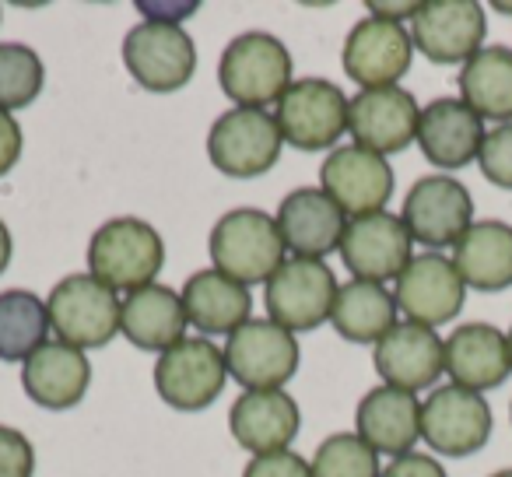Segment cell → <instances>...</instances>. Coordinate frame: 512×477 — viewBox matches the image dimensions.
I'll list each match as a JSON object with an SVG mask.
<instances>
[{
    "label": "cell",
    "mask_w": 512,
    "mask_h": 477,
    "mask_svg": "<svg viewBox=\"0 0 512 477\" xmlns=\"http://www.w3.org/2000/svg\"><path fill=\"white\" fill-rule=\"evenodd\" d=\"M463 102L481 120H512V50L509 46H484L460 71Z\"/></svg>",
    "instance_id": "cell-30"
},
{
    "label": "cell",
    "mask_w": 512,
    "mask_h": 477,
    "mask_svg": "<svg viewBox=\"0 0 512 477\" xmlns=\"http://www.w3.org/2000/svg\"><path fill=\"white\" fill-rule=\"evenodd\" d=\"M8 264H11V232H8V225L0 221V274L8 271Z\"/></svg>",
    "instance_id": "cell-39"
},
{
    "label": "cell",
    "mask_w": 512,
    "mask_h": 477,
    "mask_svg": "<svg viewBox=\"0 0 512 477\" xmlns=\"http://www.w3.org/2000/svg\"><path fill=\"white\" fill-rule=\"evenodd\" d=\"M411 232L400 221V214L376 211L365 218H351L341 239V260L355 281L383 285L390 278H400L411 264Z\"/></svg>",
    "instance_id": "cell-13"
},
{
    "label": "cell",
    "mask_w": 512,
    "mask_h": 477,
    "mask_svg": "<svg viewBox=\"0 0 512 477\" xmlns=\"http://www.w3.org/2000/svg\"><path fill=\"white\" fill-rule=\"evenodd\" d=\"M225 369L246 390H281L299 369V341L274 320H249L228 337Z\"/></svg>",
    "instance_id": "cell-8"
},
{
    "label": "cell",
    "mask_w": 512,
    "mask_h": 477,
    "mask_svg": "<svg viewBox=\"0 0 512 477\" xmlns=\"http://www.w3.org/2000/svg\"><path fill=\"white\" fill-rule=\"evenodd\" d=\"M299 404L285 390H246L232 404L228 428L249 453H281L299 435Z\"/></svg>",
    "instance_id": "cell-24"
},
{
    "label": "cell",
    "mask_w": 512,
    "mask_h": 477,
    "mask_svg": "<svg viewBox=\"0 0 512 477\" xmlns=\"http://www.w3.org/2000/svg\"><path fill=\"white\" fill-rule=\"evenodd\" d=\"M491 407L481 393L449 383L421 404V439L442 456H470L491 439Z\"/></svg>",
    "instance_id": "cell-11"
},
{
    "label": "cell",
    "mask_w": 512,
    "mask_h": 477,
    "mask_svg": "<svg viewBox=\"0 0 512 477\" xmlns=\"http://www.w3.org/2000/svg\"><path fill=\"white\" fill-rule=\"evenodd\" d=\"M207 250H211L214 271L246 288L271 281V274L285 264V239H281L278 218L256 207L221 214V221L211 228Z\"/></svg>",
    "instance_id": "cell-1"
},
{
    "label": "cell",
    "mask_w": 512,
    "mask_h": 477,
    "mask_svg": "<svg viewBox=\"0 0 512 477\" xmlns=\"http://www.w3.org/2000/svg\"><path fill=\"white\" fill-rule=\"evenodd\" d=\"M320 190L341 207L344 214H376L390 204L393 197V169L383 155L348 144L334 148L320 169Z\"/></svg>",
    "instance_id": "cell-17"
},
{
    "label": "cell",
    "mask_w": 512,
    "mask_h": 477,
    "mask_svg": "<svg viewBox=\"0 0 512 477\" xmlns=\"http://www.w3.org/2000/svg\"><path fill=\"white\" fill-rule=\"evenodd\" d=\"M505 337H509V351H512V327H509V334H505Z\"/></svg>",
    "instance_id": "cell-41"
},
{
    "label": "cell",
    "mask_w": 512,
    "mask_h": 477,
    "mask_svg": "<svg viewBox=\"0 0 512 477\" xmlns=\"http://www.w3.org/2000/svg\"><path fill=\"white\" fill-rule=\"evenodd\" d=\"M50 334V309L39 295L11 288L0 295V358L25 362L46 344Z\"/></svg>",
    "instance_id": "cell-31"
},
{
    "label": "cell",
    "mask_w": 512,
    "mask_h": 477,
    "mask_svg": "<svg viewBox=\"0 0 512 477\" xmlns=\"http://www.w3.org/2000/svg\"><path fill=\"white\" fill-rule=\"evenodd\" d=\"M376 372L386 386L418 393L439 383L446 372V341H439L432 327L421 323H397L383 341L376 344Z\"/></svg>",
    "instance_id": "cell-19"
},
{
    "label": "cell",
    "mask_w": 512,
    "mask_h": 477,
    "mask_svg": "<svg viewBox=\"0 0 512 477\" xmlns=\"http://www.w3.org/2000/svg\"><path fill=\"white\" fill-rule=\"evenodd\" d=\"M400 221L407 225L414 243L442 250V246L460 243V235L474 225V200H470L467 186L456 179L425 176L407 193Z\"/></svg>",
    "instance_id": "cell-12"
},
{
    "label": "cell",
    "mask_w": 512,
    "mask_h": 477,
    "mask_svg": "<svg viewBox=\"0 0 512 477\" xmlns=\"http://www.w3.org/2000/svg\"><path fill=\"white\" fill-rule=\"evenodd\" d=\"M358 439L369 442L376 453L407 456L411 446L421 439V404L414 393L397 386H376L362 397L355 411Z\"/></svg>",
    "instance_id": "cell-25"
},
{
    "label": "cell",
    "mask_w": 512,
    "mask_h": 477,
    "mask_svg": "<svg viewBox=\"0 0 512 477\" xmlns=\"http://www.w3.org/2000/svg\"><path fill=\"white\" fill-rule=\"evenodd\" d=\"M341 292L334 271L323 260L292 257L267 281V313L285 330H316L330 320Z\"/></svg>",
    "instance_id": "cell-7"
},
{
    "label": "cell",
    "mask_w": 512,
    "mask_h": 477,
    "mask_svg": "<svg viewBox=\"0 0 512 477\" xmlns=\"http://www.w3.org/2000/svg\"><path fill=\"white\" fill-rule=\"evenodd\" d=\"M278 228L285 239V250L302 260H320L327 253L341 250L344 239V211L320 190V186H302L292 190L278 207Z\"/></svg>",
    "instance_id": "cell-20"
},
{
    "label": "cell",
    "mask_w": 512,
    "mask_h": 477,
    "mask_svg": "<svg viewBox=\"0 0 512 477\" xmlns=\"http://www.w3.org/2000/svg\"><path fill=\"white\" fill-rule=\"evenodd\" d=\"M348 102L344 92L327 78L292 81L278 102V130L299 151H327L348 130Z\"/></svg>",
    "instance_id": "cell-6"
},
{
    "label": "cell",
    "mask_w": 512,
    "mask_h": 477,
    "mask_svg": "<svg viewBox=\"0 0 512 477\" xmlns=\"http://www.w3.org/2000/svg\"><path fill=\"white\" fill-rule=\"evenodd\" d=\"M421 109L411 92L393 88H362L348 102V130L358 148L372 155H397L411 141H418Z\"/></svg>",
    "instance_id": "cell-14"
},
{
    "label": "cell",
    "mask_w": 512,
    "mask_h": 477,
    "mask_svg": "<svg viewBox=\"0 0 512 477\" xmlns=\"http://www.w3.org/2000/svg\"><path fill=\"white\" fill-rule=\"evenodd\" d=\"M491 477H512V467H505V470H498V474H491Z\"/></svg>",
    "instance_id": "cell-40"
},
{
    "label": "cell",
    "mask_w": 512,
    "mask_h": 477,
    "mask_svg": "<svg viewBox=\"0 0 512 477\" xmlns=\"http://www.w3.org/2000/svg\"><path fill=\"white\" fill-rule=\"evenodd\" d=\"M379 453L365 439L337 432L320 442L313 456V477H379Z\"/></svg>",
    "instance_id": "cell-33"
},
{
    "label": "cell",
    "mask_w": 512,
    "mask_h": 477,
    "mask_svg": "<svg viewBox=\"0 0 512 477\" xmlns=\"http://www.w3.org/2000/svg\"><path fill=\"white\" fill-rule=\"evenodd\" d=\"M218 85L235 109H264L292 88V53L271 32H242L225 46Z\"/></svg>",
    "instance_id": "cell-2"
},
{
    "label": "cell",
    "mask_w": 512,
    "mask_h": 477,
    "mask_svg": "<svg viewBox=\"0 0 512 477\" xmlns=\"http://www.w3.org/2000/svg\"><path fill=\"white\" fill-rule=\"evenodd\" d=\"M446 372L463 390H495L509 379L512 351L509 337L488 323H467L446 337Z\"/></svg>",
    "instance_id": "cell-23"
},
{
    "label": "cell",
    "mask_w": 512,
    "mask_h": 477,
    "mask_svg": "<svg viewBox=\"0 0 512 477\" xmlns=\"http://www.w3.org/2000/svg\"><path fill=\"white\" fill-rule=\"evenodd\" d=\"M186 323L190 320H186L183 295H176L165 285L137 288L120 306V334L141 351L165 355L183 341Z\"/></svg>",
    "instance_id": "cell-26"
},
{
    "label": "cell",
    "mask_w": 512,
    "mask_h": 477,
    "mask_svg": "<svg viewBox=\"0 0 512 477\" xmlns=\"http://www.w3.org/2000/svg\"><path fill=\"white\" fill-rule=\"evenodd\" d=\"M123 64L148 92H179L197 71V46L176 22H144L123 39Z\"/></svg>",
    "instance_id": "cell-10"
},
{
    "label": "cell",
    "mask_w": 512,
    "mask_h": 477,
    "mask_svg": "<svg viewBox=\"0 0 512 477\" xmlns=\"http://www.w3.org/2000/svg\"><path fill=\"white\" fill-rule=\"evenodd\" d=\"M414 39L400 22L362 18L344 39V74L362 88H393L411 71Z\"/></svg>",
    "instance_id": "cell-16"
},
{
    "label": "cell",
    "mask_w": 512,
    "mask_h": 477,
    "mask_svg": "<svg viewBox=\"0 0 512 477\" xmlns=\"http://www.w3.org/2000/svg\"><path fill=\"white\" fill-rule=\"evenodd\" d=\"M278 120L264 109H228L211 123L207 134V158L218 172L232 179L264 176L281 158Z\"/></svg>",
    "instance_id": "cell-5"
},
{
    "label": "cell",
    "mask_w": 512,
    "mask_h": 477,
    "mask_svg": "<svg viewBox=\"0 0 512 477\" xmlns=\"http://www.w3.org/2000/svg\"><path fill=\"white\" fill-rule=\"evenodd\" d=\"M393 299H397V309H404L411 323L435 330L460 316L463 302H467V285H463L453 260H446L442 253H421L397 278V295Z\"/></svg>",
    "instance_id": "cell-18"
},
{
    "label": "cell",
    "mask_w": 512,
    "mask_h": 477,
    "mask_svg": "<svg viewBox=\"0 0 512 477\" xmlns=\"http://www.w3.org/2000/svg\"><path fill=\"white\" fill-rule=\"evenodd\" d=\"M22 127L11 113H0V176H8L22 158Z\"/></svg>",
    "instance_id": "cell-38"
},
{
    "label": "cell",
    "mask_w": 512,
    "mask_h": 477,
    "mask_svg": "<svg viewBox=\"0 0 512 477\" xmlns=\"http://www.w3.org/2000/svg\"><path fill=\"white\" fill-rule=\"evenodd\" d=\"M92 383V365L85 351L71 348L64 341H46L36 355L25 358L22 386L32 404L46 411H71L81 404Z\"/></svg>",
    "instance_id": "cell-21"
},
{
    "label": "cell",
    "mask_w": 512,
    "mask_h": 477,
    "mask_svg": "<svg viewBox=\"0 0 512 477\" xmlns=\"http://www.w3.org/2000/svg\"><path fill=\"white\" fill-rule=\"evenodd\" d=\"M334 330L351 344H379L397 327V299L383 285L372 281H348L341 285L330 313Z\"/></svg>",
    "instance_id": "cell-29"
},
{
    "label": "cell",
    "mask_w": 512,
    "mask_h": 477,
    "mask_svg": "<svg viewBox=\"0 0 512 477\" xmlns=\"http://www.w3.org/2000/svg\"><path fill=\"white\" fill-rule=\"evenodd\" d=\"M186 320L200 334H228L232 337L242 323L253 320V295L246 285L225 278L221 271H197L183 285Z\"/></svg>",
    "instance_id": "cell-28"
},
{
    "label": "cell",
    "mask_w": 512,
    "mask_h": 477,
    "mask_svg": "<svg viewBox=\"0 0 512 477\" xmlns=\"http://www.w3.org/2000/svg\"><path fill=\"white\" fill-rule=\"evenodd\" d=\"M225 351L204 337H183L176 348L158 355L155 390L172 411H204L225 390Z\"/></svg>",
    "instance_id": "cell-9"
},
{
    "label": "cell",
    "mask_w": 512,
    "mask_h": 477,
    "mask_svg": "<svg viewBox=\"0 0 512 477\" xmlns=\"http://www.w3.org/2000/svg\"><path fill=\"white\" fill-rule=\"evenodd\" d=\"M242 477H313V463H306L292 449H281V453L253 456Z\"/></svg>",
    "instance_id": "cell-36"
},
{
    "label": "cell",
    "mask_w": 512,
    "mask_h": 477,
    "mask_svg": "<svg viewBox=\"0 0 512 477\" xmlns=\"http://www.w3.org/2000/svg\"><path fill=\"white\" fill-rule=\"evenodd\" d=\"M411 39L432 64H467L484 50L488 18L477 0H428L411 18Z\"/></svg>",
    "instance_id": "cell-15"
},
{
    "label": "cell",
    "mask_w": 512,
    "mask_h": 477,
    "mask_svg": "<svg viewBox=\"0 0 512 477\" xmlns=\"http://www.w3.org/2000/svg\"><path fill=\"white\" fill-rule=\"evenodd\" d=\"M43 60L32 46L0 43V113L25 109L43 92Z\"/></svg>",
    "instance_id": "cell-32"
},
{
    "label": "cell",
    "mask_w": 512,
    "mask_h": 477,
    "mask_svg": "<svg viewBox=\"0 0 512 477\" xmlns=\"http://www.w3.org/2000/svg\"><path fill=\"white\" fill-rule=\"evenodd\" d=\"M379 477H446V467L425 453H407L397 456L390 467H383Z\"/></svg>",
    "instance_id": "cell-37"
},
{
    "label": "cell",
    "mask_w": 512,
    "mask_h": 477,
    "mask_svg": "<svg viewBox=\"0 0 512 477\" xmlns=\"http://www.w3.org/2000/svg\"><path fill=\"white\" fill-rule=\"evenodd\" d=\"M165 267L162 235L141 218H113L88 243V271L113 292H137L155 285Z\"/></svg>",
    "instance_id": "cell-3"
},
{
    "label": "cell",
    "mask_w": 512,
    "mask_h": 477,
    "mask_svg": "<svg viewBox=\"0 0 512 477\" xmlns=\"http://www.w3.org/2000/svg\"><path fill=\"white\" fill-rule=\"evenodd\" d=\"M484 120L463 99H435L421 109L418 144L439 169H463L481 155Z\"/></svg>",
    "instance_id": "cell-22"
},
{
    "label": "cell",
    "mask_w": 512,
    "mask_h": 477,
    "mask_svg": "<svg viewBox=\"0 0 512 477\" xmlns=\"http://www.w3.org/2000/svg\"><path fill=\"white\" fill-rule=\"evenodd\" d=\"M36 474V449L18 428L0 425V477H32Z\"/></svg>",
    "instance_id": "cell-35"
},
{
    "label": "cell",
    "mask_w": 512,
    "mask_h": 477,
    "mask_svg": "<svg viewBox=\"0 0 512 477\" xmlns=\"http://www.w3.org/2000/svg\"><path fill=\"white\" fill-rule=\"evenodd\" d=\"M120 306L123 302L116 299L113 288L92 274H71L57 281L46 299L50 327L57 330L60 341L78 351L106 348L120 334Z\"/></svg>",
    "instance_id": "cell-4"
},
{
    "label": "cell",
    "mask_w": 512,
    "mask_h": 477,
    "mask_svg": "<svg viewBox=\"0 0 512 477\" xmlns=\"http://www.w3.org/2000/svg\"><path fill=\"white\" fill-rule=\"evenodd\" d=\"M477 165H481L488 183L502 186V190H512V123H502V127L484 134Z\"/></svg>",
    "instance_id": "cell-34"
},
{
    "label": "cell",
    "mask_w": 512,
    "mask_h": 477,
    "mask_svg": "<svg viewBox=\"0 0 512 477\" xmlns=\"http://www.w3.org/2000/svg\"><path fill=\"white\" fill-rule=\"evenodd\" d=\"M453 267L463 285L477 292H505L512 285V225L474 221L453 246Z\"/></svg>",
    "instance_id": "cell-27"
}]
</instances>
